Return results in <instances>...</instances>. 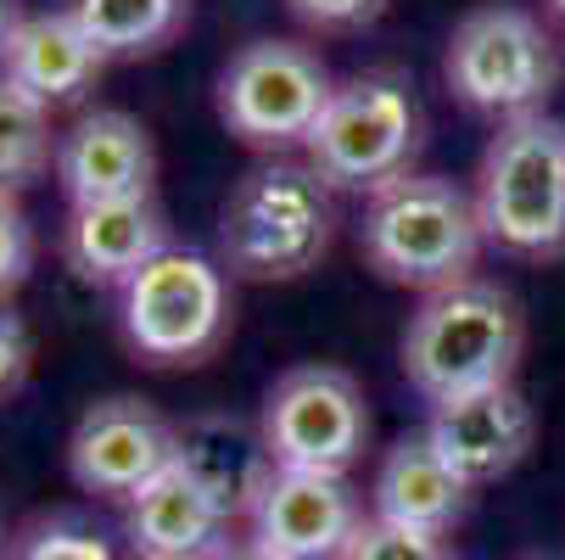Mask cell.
Segmentation results:
<instances>
[{
    "instance_id": "7c38bea8",
    "label": "cell",
    "mask_w": 565,
    "mask_h": 560,
    "mask_svg": "<svg viewBox=\"0 0 565 560\" xmlns=\"http://www.w3.org/2000/svg\"><path fill=\"white\" fill-rule=\"evenodd\" d=\"M532 432H537V421H532V404L515 392V381L443 398V404H431V421H426L431 448L443 454V465L465 488L510 476L526 459Z\"/></svg>"
},
{
    "instance_id": "52a82bcc",
    "label": "cell",
    "mask_w": 565,
    "mask_h": 560,
    "mask_svg": "<svg viewBox=\"0 0 565 560\" xmlns=\"http://www.w3.org/2000/svg\"><path fill=\"white\" fill-rule=\"evenodd\" d=\"M443 73L465 107L510 124V118L543 113L554 78H559V62H554L548 29L526 7L493 0V7H476L454 23Z\"/></svg>"
},
{
    "instance_id": "44dd1931",
    "label": "cell",
    "mask_w": 565,
    "mask_h": 560,
    "mask_svg": "<svg viewBox=\"0 0 565 560\" xmlns=\"http://www.w3.org/2000/svg\"><path fill=\"white\" fill-rule=\"evenodd\" d=\"M7 560H118V554L96 527L73 521V516H45V521H29L23 532H12Z\"/></svg>"
},
{
    "instance_id": "2e32d148",
    "label": "cell",
    "mask_w": 565,
    "mask_h": 560,
    "mask_svg": "<svg viewBox=\"0 0 565 560\" xmlns=\"http://www.w3.org/2000/svg\"><path fill=\"white\" fill-rule=\"evenodd\" d=\"M169 219L151 197L135 202H96V208H73L62 230V258L78 281L90 286H124L140 275L157 253H169Z\"/></svg>"
},
{
    "instance_id": "484cf974",
    "label": "cell",
    "mask_w": 565,
    "mask_h": 560,
    "mask_svg": "<svg viewBox=\"0 0 565 560\" xmlns=\"http://www.w3.org/2000/svg\"><path fill=\"white\" fill-rule=\"evenodd\" d=\"M218 560H286V554H275V549H264V543H253V538H247V543H230Z\"/></svg>"
},
{
    "instance_id": "ba28073f",
    "label": "cell",
    "mask_w": 565,
    "mask_h": 560,
    "mask_svg": "<svg viewBox=\"0 0 565 560\" xmlns=\"http://www.w3.org/2000/svg\"><path fill=\"white\" fill-rule=\"evenodd\" d=\"M331 73L308 45L291 40H253L241 45L218 73V118L235 140L286 151L302 146L331 102Z\"/></svg>"
},
{
    "instance_id": "e0dca14e",
    "label": "cell",
    "mask_w": 565,
    "mask_h": 560,
    "mask_svg": "<svg viewBox=\"0 0 565 560\" xmlns=\"http://www.w3.org/2000/svg\"><path fill=\"white\" fill-rule=\"evenodd\" d=\"M107 56L102 45L85 34L73 12H34L12 29L7 51H0V73L12 78L18 91H29L45 107L78 102L96 78H102Z\"/></svg>"
},
{
    "instance_id": "ffe728a7",
    "label": "cell",
    "mask_w": 565,
    "mask_h": 560,
    "mask_svg": "<svg viewBox=\"0 0 565 560\" xmlns=\"http://www.w3.org/2000/svg\"><path fill=\"white\" fill-rule=\"evenodd\" d=\"M56 140L62 135L51 129V107L0 73V191L40 180L56 163Z\"/></svg>"
},
{
    "instance_id": "7402d4cb",
    "label": "cell",
    "mask_w": 565,
    "mask_h": 560,
    "mask_svg": "<svg viewBox=\"0 0 565 560\" xmlns=\"http://www.w3.org/2000/svg\"><path fill=\"white\" fill-rule=\"evenodd\" d=\"M342 560H454V554H448L443 532H415V527H392V521L370 516Z\"/></svg>"
},
{
    "instance_id": "4fadbf2b",
    "label": "cell",
    "mask_w": 565,
    "mask_h": 560,
    "mask_svg": "<svg viewBox=\"0 0 565 560\" xmlns=\"http://www.w3.org/2000/svg\"><path fill=\"white\" fill-rule=\"evenodd\" d=\"M56 180L67 208H96V202H135L151 197L157 180V151L140 118L118 107L78 113L56 140Z\"/></svg>"
},
{
    "instance_id": "277c9868",
    "label": "cell",
    "mask_w": 565,
    "mask_h": 560,
    "mask_svg": "<svg viewBox=\"0 0 565 560\" xmlns=\"http://www.w3.org/2000/svg\"><path fill=\"white\" fill-rule=\"evenodd\" d=\"M476 213L504 253H565V129L554 118L526 113L499 124L476 169Z\"/></svg>"
},
{
    "instance_id": "3957f363",
    "label": "cell",
    "mask_w": 565,
    "mask_h": 560,
    "mask_svg": "<svg viewBox=\"0 0 565 560\" xmlns=\"http://www.w3.org/2000/svg\"><path fill=\"white\" fill-rule=\"evenodd\" d=\"M364 258L397 281V286H420L443 292L470 281L488 230L476 213V191L443 180V175H403L364 197V224H359Z\"/></svg>"
},
{
    "instance_id": "cb8c5ba5",
    "label": "cell",
    "mask_w": 565,
    "mask_h": 560,
    "mask_svg": "<svg viewBox=\"0 0 565 560\" xmlns=\"http://www.w3.org/2000/svg\"><path fill=\"white\" fill-rule=\"evenodd\" d=\"M34 364V337L12 303H0V398H12Z\"/></svg>"
},
{
    "instance_id": "603a6c76",
    "label": "cell",
    "mask_w": 565,
    "mask_h": 560,
    "mask_svg": "<svg viewBox=\"0 0 565 560\" xmlns=\"http://www.w3.org/2000/svg\"><path fill=\"white\" fill-rule=\"evenodd\" d=\"M34 270V230L18 202V191H0V303H12V292Z\"/></svg>"
},
{
    "instance_id": "f546056e",
    "label": "cell",
    "mask_w": 565,
    "mask_h": 560,
    "mask_svg": "<svg viewBox=\"0 0 565 560\" xmlns=\"http://www.w3.org/2000/svg\"><path fill=\"white\" fill-rule=\"evenodd\" d=\"M135 560H140V554H135Z\"/></svg>"
},
{
    "instance_id": "83f0119b",
    "label": "cell",
    "mask_w": 565,
    "mask_h": 560,
    "mask_svg": "<svg viewBox=\"0 0 565 560\" xmlns=\"http://www.w3.org/2000/svg\"><path fill=\"white\" fill-rule=\"evenodd\" d=\"M12 554V532H7V516H0V560Z\"/></svg>"
},
{
    "instance_id": "5b68a950",
    "label": "cell",
    "mask_w": 565,
    "mask_h": 560,
    "mask_svg": "<svg viewBox=\"0 0 565 560\" xmlns=\"http://www.w3.org/2000/svg\"><path fill=\"white\" fill-rule=\"evenodd\" d=\"M313 175L331 191H364L403 180L420 151V102L403 73H359L331 91L313 135L302 140Z\"/></svg>"
},
{
    "instance_id": "f1b7e54d",
    "label": "cell",
    "mask_w": 565,
    "mask_h": 560,
    "mask_svg": "<svg viewBox=\"0 0 565 560\" xmlns=\"http://www.w3.org/2000/svg\"><path fill=\"white\" fill-rule=\"evenodd\" d=\"M548 7H554V18H565V0H548Z\"/></svg>"
},
{
    "instance_id": "9c48e42d",
    "label": "cell",
    "mask_w": 565,
    "mask_h": 560,
    "mask_svg": "<svg viewBox=\"0 0 565 560\" xmlns=\"http://www.w3.org/2000/svg\"><path fill=\"white\" fill-rule=\"evenodd\" d=\"M264 443L280 471H326L348 476L370 448L364 387L337 364H297L264 398Z\"/></svg>"
},
{
    "instance_id": "30bf717a",
    "label": "cell",
    "mask_w": 565,
    "mask_h": 560,
    "mask_svg": "<svg viewBox=\"0 0 565 560\" xmlns=\"http://www.w3.org/2000/svg\"><path fill=\"white\" fill-rule=\"evenodd\" d=\"M180 454V426L157 415V404L135 392H113L78 415L67 437V471L85 494L135 499L151 476H163Z\"/></svg>"
},
{
    "instance_id": "ac0fdd59",
    "label": "cell",
    "mask_w": 565,
    "mask_h": 560,
    "mask_svg": "<svg viewBox=\"0 0 565 560\" xmlns=\"http://www.w3.org/2000/svg\"><path fill=\"white\" fill-rule=\"evenodd\" d=\"M370 499H375V521L415 527V532H448L465 516L470 488L443 465V454L431 448V437L415 432V437H397L386 448Z\"/></svg>"
},
{
    "instance_id": "7a4b0ae2",
    "label": "cell",
    "mask_w": 565,
    "mask_h": 560,
    "mask_svg": "<svg viewBox=\"0 0 565 560\" xmlns=\"http://www.w3.org/2000/svg\"><path fill=\"white\" fill-rule=\"evenodd\" d=\"M521 342H526L521 303L504 286L470 275L459 286L420 297V308L409 314V331H403V376L426 404H443L459 392L504 387L515 376Z\"/></svg>"
},
{
    "instance_id": "8fae6325",
    "label": "cell",
    "mask_w": 565,
    "mask_h": 560,
    "mask_svg": "<svg viewBox=\"0 0 565 560\" xmlns=\"http://www.w3.org/2000/svg\"><path fill=\"white\" fill-rule=\"evenodd\" d=\"M247 521H253V543L286 560H342L364 527V505L348 476L275 471Z\"/></svg>"
},
{
    "instance_id": "8992f818",
    "label": "cell",
    "mask_w": 565,
    "mask_h": 560,
    "mask_svg": "<svg viewBox=\"0 0 565 560\" xmlns=\"http://www.w3.org/2000/svg\"><path fill=\"white\" fill-rule=\"evenodd\" d=\"M124 337L146 364H202L230 337V281L224 264L196 247L157 253L118 286Z\"/></svg>"
},
{
    "instance_id": "4316f807",
    "label": "cell",
    "mask_w": 565,
    "mask_h": 560,
    "mask_svg": "<svg viewBox=\"0 0 565 560\" xmlns=\"http://www.w3.org/2000/svg\"><path fill=\"white\" fill-rule=\"evenodd\" d=\"M18 23H23V0H0V51H7V40H12Z\"/></svg>"
},
{
    "instance_id": "9a60e30c",
    "label": "cell",
    "mask_w": 565,
    "mask_h": 560,
    "mask_svg": "<svg viewBox=\"0 0 565 560\" xmlns=\"http://www.w3.org/2000/svg\"><path fill=\"white\" fill-rule=\"evenodd\" d=\"M124 532L140 560H218L230 549V516L191 483L180 465L124 499Z\"/></svg>"
},
{
    "instance_id": "d4e9b609",
    "label": "cell",
    "mask_w": 565,
    "mask_h": 560,
    "mask_svg": "<svg viewBox=\"0 0 565 560\" xmlns=\"http://www.w3.org/2000/svg\"><path fill=\"white\" fill-rule=\"evenodd\" d=\"M386 0H291V12L313 29H359L370 23Z\"/></svg>"
},
{
    "instance_id": "6da1fadb",
    "label": "cell",
    "mask_w": 565,
    "mask_h": 560,
    "mask_svg": "<svg viewBox=\"0 0 565 560\" xmlns=\"http://www.w3.org/2000/svg\"><path fill=\"white\" fill-rule=\"evenodd\" d=\"M337 235V191L308 157H264L218 208V264L235 281H302Z\"/></svg>"
},
{
    "instance_id": "d6986e66",
    "label": "cell",
    "mask_w": 565,
    "mask_h": 560,
    "mask_svg": "<svg viewBox=\"0 0 565 560\" xmlns=\"http://www.w3.org/2000/svg\"><path fill=\"white\" fill-rule=\"evenodd\" d=\"M102 56H146L185 29V0H73L67 7Z\"/></svg>"
},
{
    "instance_id": "5bb4252c",
    "label": "cell",
    "mask_w": 565,
    "mask_h": 560,
    "mask_svg": "<svg viewBox=\"0 0 565 560\" xmlns=\"http://www.w3.org/2000/svg\"><path fill=\"white\" fill-rule=\"evenodd\" d=\"M174 465L191 476V483H196L230 521L253 516L258 499H264V488H269V476L280 471L275 454H269V443H264V426L241 421V415H224V410L191 415V421L180 426V454H174Z\"/></svg>"
}]
</instances>
